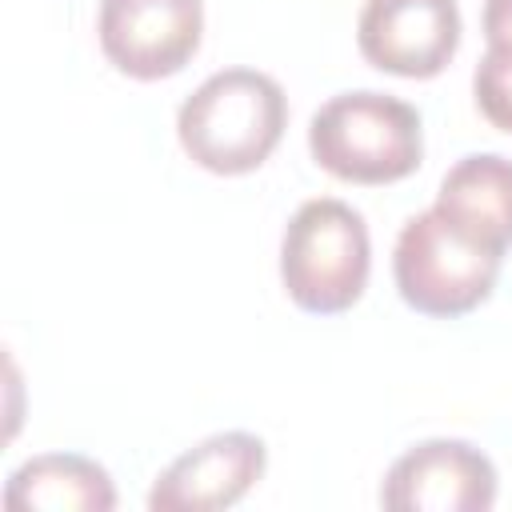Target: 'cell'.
I'll return each mask as SVG.
<instances>
[{"instance_id": "1", "label": "cell", "mask_w": 512, "mask_h": 512, "mask_svg": "<svg viewBox=\"0 0 512 512\" xmlns=\"http://www.w3.org/2000/svg\"><path fill=\"white\" fill-rule=\"evenodd\" d=\"M284 124V88L256 68H224L208 76L176 116L184 152L216 176L256 172L280 144Z\"/></svg>"}, {"instance_id": "2", "label": "cell", "mask_w": 512, "mask_h": 512, "mask_svg": "<svg viewBox=\"0 0 512 512\" xmlns=\"http://www.w3.org/2000/svg\"><path fill=\"white\" fill-rule=\"evenodd\" d=\"M312 160L348 184H392L420 168V112L388 92H340L308 124Z\"/></svg>"}, {"instance_id": "3", "label": "cell", "mask_w": 512, "mask_h": 512, "mask_svg": "<svg viewBox=\"0 0 512 512\" xmlns=\"http://www.w3.org/2000/svg\"><path fill=\"white\" fill-rule=\"evenodd\" d=\"M372 248L364 216L332 196L292 212L280 240V280L296 308L312 316L348 312L368 284Z\"/></svg>"}, {"instance_id": "4", "label": "cell", "mask_w": 512, "mask_h": 512, "mask_svg": "<svg viewBox=\"0 0 512 512\" xmlns=\"http://www.w3.org/2000/svg\"><path fill=\"white\" fill-rule=\"evenodd\" d=\"M500 260L504 252L464 236L436 208H428L400 228L392 252V276L408 308L452 320L480 308L492 296Z\"/></svg>"}, {"instance_id": "5", "label": "cell", "mask_w": 512, "mask_h": 512, "mask_svg": "<svg viewBox=\"0 0 512 512\" xmlns=\"http://www.w3.org/2000/svg\"><path fill=\"white\" fill-rule=\"evenodd\" d=\"M100 48L132 80L176 76L200 48V0H100Z\"/></svg>"}, {"instance_id": "6", "label": "cell", "mask_w": 512, "mask_h": 512, "mask_svg": "<svg viewBox=\"0 0 512 512\" xmlns=\"http://www.w3.org/2000/svg\"><path fill=\"white\" fill-rule=\"evenodd\" d=\"M360 56L392 76L428 80L460 48L456 0H368L356 20Z\"/></svg>"}, {"instance_id": "7", "label": "cell", "mask_w": 512, "mask_h": 512, "mask_svg": "<svg viewBox=\"0 0 512 512\" xmlns=\"http://www.w3.org/2000/svg\"><path fill=\"white\" fill-rule=\"evenodd\" d=\"M388 512H488L496 504V468L468 440H424L384 476Z\"/></svg>"}, {"instance_id": "8", "label": "cell", "mask_w": 512, "mask_h": 512, "mask_svg": "<svg viewBox=\"0 0 512 512\" xmlns=\"http://www.w3.org/2000/svg\"><path fill=\"white\" fill-rule=\"evenodd\" d=\"M268 448L252 432H220L176 456L148 492L156 512H216L244 500L264 476Z\"/></svg>"}, {"instance_id": "9", "label": "cell", "mask_w": 512, "mask_h": 512, "mask_svg": "<svg viewBox=\"0 0 512 512\" xmlns=\"http://www.w3.org/2000/svg\"><path fill=\"white\" fill-rule=\"evenodd\" d=\"M464 236L504 252L512 244V160L496 152H476L456 160L432 204Z\"/></svg>"}, {"instance_id": "10", "label": "cell", "mask_w": 512, "mask_h": 512, "mask_svg": "<svg viewBox=\"0 0 512 512\" xmlns=\"http://www.w3.org/2000/svg\"><path fill=\"white\" fill-rule=\"evenodd\" d=\"M116 488L108 472L76 452H48L20 464L4 484L8 512H108Z\"/></svg>"}, {"instance_id": "11", "label": "cell", "mask_w": 512, "mask_h": 512, "mask_svg": "<svg viewBox=\"0 0 512 512\" xmlns=\"http://www.w3.org/2000/svg\"><path fill=\"white\" fill-rule=\"evenodd\" d=\"M472 92L484 120L500 132H512V52L488 48L472 72Z\"/></svg>"}, {"instance_id": "12", "label": "cell", "mask_w": 512, "mask_h": 512, "mask_svg": "<svg viewBox=\"0 0 512 512\" xmlns=\"http://www.w3.org/2000/svg\"><path fill=\"white\" fill-rule=\"evenodd\" d=\"M484 40L488 48L512 52V0H484Z\"/></svg>"}]
</instances>
